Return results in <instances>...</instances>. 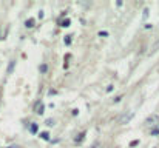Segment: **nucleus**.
I'll return each instance as SVG.
<instances>
[{
  "label": "nucleus",
  "instance_id": "nucleus-1",
  "mask_svg": "<svg viewBox=\"0 0 159 148\" xmlns=\"http://www.w3.org/2000/svg\"><path fill=\"white\" fill-rule=\"evenodd\" d=\"M133 116H134V113H133V111H130L128 114H124V116L119 119V125H125V123H128L130 120L133 119Z\"/></svg>",
  "mask_w": 159,
  "mask_h": 148
},
{
  "label": "nucleus",
  "instance_id": "nucleus-2",
  "mask_svg": "<svg viewBox=\"0 0 159 148\" xmlns=\"http://www.w3.org/2000/svg\"><path fill=\"white\" fill-rule=\"evenodd\" d=\"M158 120H159V116H156V114H153V116H150L148 119L145 120V123H147V125H155V123L158 122Z\"/></svg>",
  "mask_w": 159,
  "mask_h": 148
},
{
  "label": "nucleus",
  "instance_id": "nucleus-3",
  "mask_svg": "<svg viewBox=\"0 0 159 148\" xmlns=\"http://www.w3.org/2000/svg\"><path fill=\"white\" fill-rule=\"evenodd\" d=\"M34 111H36L37 114H42V113H43V103H42V102H37V103H36V109H34Z\"/></svg>",
  "mask_w": 159,
  "mask_h": 148
},
{
  "label": "nucleus",
  "instance_id": "nucleus-4",
  "mask_svg": "<svg viewBox=\"0 0 159 148\" xmlns=\"http://www.w3.org/2000/svg\"><path fill=\"white\" fill-rule=\"evenodd\" d=\"M156 51H159V39L153 43V46H151V49H150V53L153 54V53H156Z\"/></svg>",
  "mask_w": 159,
  "mask_h": 148
},
{
  "label": "nucleus",
  "instance_id": "nucleus-5",
  "mask_svg": "<svg viewBox=\"0 0 159 148\" xmlns=\"http://www.w3.org/2000/svg\"><path fill=\"white\" fill-rule=\"evenodd\" d=\"M14 65H15V60H11V62H9V67H8V74H11V73H13Z\"/></svg>",
  "mask_w": 159,
  "mask_h": 148
},
{
  "label": "nucleus",
  "instance_id": "nucleus-6",
  "mask_svg": "<svg viewBox=\"0 0 159 148\" xmlns=\"http://www.w3.org/2000/svg\"><path fill=\"white\" fill-rule=\"evenodd\" d=\"M46 71H48V65L46 63H42L40 65V73L43 74V73H46Z\"/></svg>",
  "mask_w": 159,
  "mask_h": 148
},
{
  "label": "nucleus",
  "instance_id": "nucleus-7",
  "mask_svg": "<svg viewBox=\"0 0 159 148\" xmlns=\"http://www.w3.org/2000/svg\"><path fill=\"white\" fill-rule=\"evenodd\" d=\"M91 148H102V142H99V140L94 142V144L91 145Z\"/></svg>",
  "mask_w": 159,
  "mask_h": 148
},
{
  "label": "nucleus",
  "instance_id": "nucleus-8",
  "mask_svg": "<svg viewBox=\"0 0 159 148\" xmlns=\"http://www.w3.org/2000/svg\"><path fill=\"white\" fill-rule=\"evenodd\" d=\"M26 26H28V28H32V26H34V20H32V19L26 20Z\"/></svg>",
  "mask_w": 159,
  "mask_h": 148
},
{
  "label": "nucleus",
  "instance_id": "nucleus-9",
  "mask_svg": "<svg viewBox=\"0 0 159 148\" xmlns=\"http://www.w3.org/2000/svg\"><path fill=\"white\" fill-rule=\"evenodd\" d=\"M40 137H42L43 140H48V139H50V134H48V133H42Z\"/></svg>",
  "mask_w": 159,
  "mask_h": 148
},
{
  "label": "nucleus",
  "instance_id": "nucleus-10",
  "mask_svg": "<svg viewBox=\"0 0 159 148\" xmlns=\"http://www.w3.org/2000/svg\"><path fill=\"white\" fill-rule=\"evenodd\" d=\"M46 125H48V127H53V125H54V120H53V119H48V120H46Z\"/></svg>",
  "mask_w": 159,
  "mask_h": 148
},
{
  "label": "nucleus",
  "instance_id": "nucleus-11",
  "mask_svg": "<svg viewBox=\"0 0 159 148\" xmlns=\"http://www.w3.org/2000/svg\"><path fill=\"white\" fill-rule=\"evenodd\" d=\"M36 131H37V125L32 123V125H31V133H36Z\"/></svg>",
  "mask_w": 159,
  "mask_h": 148
},
{
  "label": "nucleus",
  "instance_id": "nucleus-12",
  "mask_svg": "<svg viewBox=\"0 0 159 148\" xmlns=\"http://www.w3.org/2000/svg\"><path fill=\"white\" fill-rule=\"evenodd\" d=\"M65 43H67V45H70V43H71V36H68L67 39H65Z\"/></svg>",
  "mask_w": 159,
  "mask_h": 148
},
{
  "label": "nucleus",
  "instance_id": "nucleus-13",
  "mask_svg": "<svg viewBox=\"0 0 159 148\" xmlns=\"http://www.w3.org/2000/svg\"><path fill=\"white\" fill-rule=\"evenodd\" d=\"M68 25H70V20L67 19V20H65V22H63V25H62V26H68Z\"/></svg>",
  "mask_w": 159,
  "mask_h": 148
},
{
  "label": "nucleus",
  "instance_id": "nucleus-14",
  "mask_svg": "<svg viewBox=\"0 0 159 148\" xmlns=\"http://www.w3.org/2000/svg\"><path fill=\"white\" fill-rule=\"evenodd\" d=\"M107 91L110 93V91H113V85H108V88H107Z\"/></svg>",
  "mask_w": 159,
  "mask_h": 148
},
{
  "label": "nucleus",
  "instance_id": "nucleus-15",
  "mask_svg": "<svg viewBox=\"0 0 159 148\" xmlns=\"http://www.w3.org/2000/svg\"><path fill=\"white\" fill-rule=\"evenodd\" d=\"M158 133H159V128H158V130H155V131H153V136H156Z\"/></svg>",
  "mask_w": 159,
  "mask_h": 148
}]
</instances>
